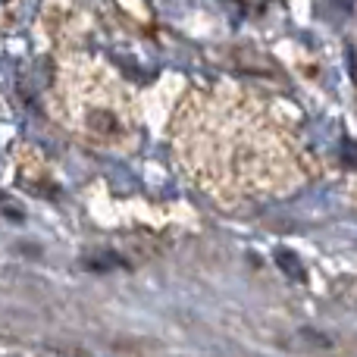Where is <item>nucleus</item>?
Masks as SVG:
<instances>
[{
    "mask_svg": "<svg viewBox=\"0 0 357 357\" xmlns=\"http://www.w3.org/2000/svg\"><path fill=\"white\" fill-rule=\"evenodd\" d=\"M276 264H279V270H282L289 279H298V282H304V279H307V273H304V266H301V257H298V254H291V251H285V248H279V251H276Z\"/></svg>",
    "mask_w": 357,
    "mask_h": 357,
    "instance_id": "obj_1",
    "label": "nucleus"
}]
</instances>
